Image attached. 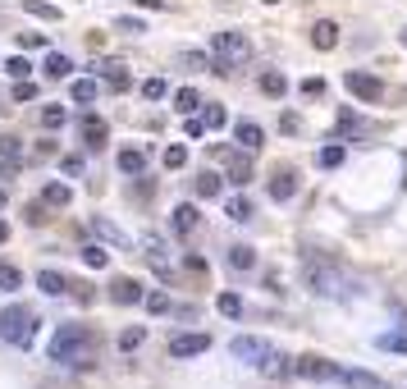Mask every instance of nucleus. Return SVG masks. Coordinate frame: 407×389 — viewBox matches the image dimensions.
Instances as JSON below:
<instances>
[{
    "mask_svg": "<svg viewBox=\"0 0 407 389\" xmlns=\"http://www.w3.org/2000/svg\"><path fill=\"white\" fill-rule=\"evenodd\" d=\"M92 353H97V339H92L83 325H65V330L51 339V362H60V367H88Z\"/></svg>",
    "mask_w": 407,
    "mask_h": 389,
    "instance_id": "1",
    "label": "nucleus"
},
{
    "mask_svg": "<svg viewBox=\"0 0 407 389\" xmlns=\"http://www.w3.org/2000/svg\"><path fill=\"white\" fill-rule=\"evenodd\" d=\"M37 330H42V316H37L33 307H23V302H10V307L0 311V339L14 348H28L37 339Z\"/></svg>",
    "mask_w": 407,
    "mask_h": 389,
    "instance_id": "2",
    "label": "nucleus"
},
{
    "mask_svg": "<svg viewBox=\"0 0 407 389\" xmlns=\"http://www.w3.org/2000/svg\"><path fill=\"white\" fill-rule=\"evenodd\" d=\"M210 56L229 60V65H242V60L252 56V42H247L242 33H215L210 37Z\"/></svg>",
    "mask_w": 407,
    "mask_h": 389,
    "instance_id": "3",
    "label": "nucleus"
},
{
    "mask_svg": "<svg viewBox=\"0 0 407 389\" xmlns=\"http://www.w3.org/2000/svg\"><path fill=\"white\" fill-rule=\"evenodd\" d=\"M142 252H147V266H151L160 279H174V256H169V247H165L160 233H142Z\"/></svg>",
    "mask_w": 407,
    "mask_h": 389,
    "instance_id": "4",
    "label": "nucleus"
},
{
    "mask_svg": "<svg viewBox=\"0 0 407 389\" xmlns=\"http://www.w3.org/2000/svg\"><path fill=\"white\" fill-rule=\"evenodd\" d=\"M339 270H330V266H316V261H307V289L311 293H320V298H339Z\"/></svg>",
    "mask_w": 407,
    "mask_h": 389,
    "instance_id": "5",
    "label": "nucleus"
},
{
    "mask_svg": "<svg viewBox=\"0 0 407 389\" xmlns=\"http://www.w3.org/2000/svg\"><path fill=\"white\" fill-rule=\"evenodd\" d=\"M293 371H297V376H307V380H339V376H343V371L334 367V362H325V357H316V353L297 357V362H293Z\"/></svg>",
    "mask_w": 407,
    "mask_h": 389,
    "instance_id": "6",
    "label": "nucleus"
},
{
    "mask_svg": "<svg viewBox=\"0 0 407 389\" xmlns=\"http://www.w3.org/2000/svg\"><path fill=\"white\" fill-rule=\"evenodd\" d=\"M229 353L238 357V362H247V367H261V357L270 353V344H265V339H247V334H238V339L229 344Z\"/></svg>",
    "mask_w": 407,
    "mask_h": 389,
    "instance_id": "7",
    "label": "nucleus"
},
{
    "mask_svg": "<svg viewBox=\"0 0 407 389\" xmlns=\"http://www.w3.org/2000/svg\"><path fill=\"white\" fill-rule=\"evenodd\" d=\"M261 142H265V133L256 129L252 119H238V124H233V147H238L242 156H256V151H261Z\"/></svg>",
    "mask_w": 407,
    "mask_h": 389,
    "instance_id": "8",
    "label": "nucleus"
},
{
    "mask_svg": "<svg viewBox=\"0 0 407 389\" xmlns=\"http://www.w3.org/2000/svg\"><path fill=\"white\" fill-rule=\"evenodd\" d=\"M206 348H210V334L206 330H192V334H174L169 353H174V357H201Z\"/></svg>",
    "mask_w": 407,
    "mask_h": 389,
    "instance_id": "9",
    "label": "nucleus"
},
{
    "mask_svg": "<svg viewBox=\"0 0 407 389\" xmlns=\"http://www.w3.org/2000/svg\"><path fill=\"white\" fill-rule=\"evenodd\" d=\"M348 92L357 101H380V97H385V83L371 78V74H348Z\"/></svg>",
    "mask_w": 407,
    "mask_h": 389,
    "instance_id": "10",
    "label": "nucleus"
},
{
    "mask_svg": "<svg viewBox=\"0 0 407 389\" xmlns=\"http://www.w3.org/2000/svg\"><path fill=\"white\" fill-rule=\"evenodd\" d=\"M78 133H83V142H88V147H106V133H110V129H106V119H101V115H83Z\"/></svg>",
    "mask_w": 407,
    "mask_h": 389,
    "instance_id": "11",
    "label": "nucleus"
},
{
    "mask_svg": "<svg viewBox=\"0 0 407 389\" xmlns=\"http://www.w3.org/2000/svg\"><path fill=\"white\" fill-rule=\"evenodd\" d=\"M101 83L110 92H128L133 88V78H128V65H119V60H110V65L101 69Z\"/></svg>",
    "mask_w": 407,
    "mask_h": 389,
    "instance_id": "12",
    "label": "nucleus"
},
{
    "mask_svg": "<svg viewBox=\"0 0 407 389\" xmlns=\"http://www.w3.org/2000/svg\"><path fill=\"white\" fill-rule=\"evenodd\" d=\"M288 371H293V362H288V353H279V348H270V353L261 357V376H270V380H284Z\"/></svg>",
    "mask_w": 407,
    "mask_h": 389,
    "instance_id": "13",
    "label": "nucleus"
},
{
    "mask_svg": "<svg viewBox=\"0 0 407 389\" xmlns=\"http://www.w3.org/2000/svg\"><path fill=\"white\" fill-rule=\"evenodd\" d=\"M197 206H174V211H169V229H174V233H183V238H188V233H197Z\"/></svg>",
    "mask_w": 407,
    "mask_h": 389,
    "instance_id": "14",
    "label": "nucleus"
},
{
    "mask_svg": "<svg viewBox=\"0 0 407 389\" xmlns=\"http://www.w3.org/2000/svg\"><path fill=\"white\" fill-rule=\"evenodd\" d=\"M92 233H97V238H106L110 247H133V238H128L124 229H115V224L106 220V215H97V220H92Z\"/></svg>",
    "mask_w": 407,
    "mask_h": 389,
    "instance_id": "15",
    "label": "nucleus"
},
{
    "mask_svg": "<svg viewBox=\"0 0 407 389\" xmlns=\"http://www.w3.org/2000/svg\"><path fill=\"white\" fill-rule=\"evenodd\" d=\"M37 289H42L46 298H65V293L74 289V284H69V279L60 275V270H42V275H37Z\"/></svg>",
    "mask_w": 407,
    "mask_h": 389,
    "instance_id": "16",
    "label": "nucleus"
},
{
    "mask_svg": "<svg viewBox=\"0 0 407 389\" xmlns=\"http://www.w3.org/2000/svg\"><path fill=\"white\" fill-rule=\"evenodd\" d=\"M69 97H74V106H92V101L101 97V83L97 78H74V83H69Z\"/></svg>",
    "mask_w": 407,
    "mask_h": 389,
    "instance_id": "17",
    "label": "nucleus"
},
{
    "mask_svg": "<svg viewBox=\"0 0 407 389\" xmlns=\"http://www.w3.org/2000/svg\"><path fill=\"white\" fill-rule=\"evenodd\" d=\"M110 298L124 302V307H133V302H142V284H138V279H115V284H110Z\"/></svg>",
    "mask_w": 407,
    "mask_h": 389,
    "instance_id": "18",
    "label": "nucleus"
},
{
    "mask_svg": "<svg viewBox=\"0 0 407 389\" xmlns=\"http://www.w3.org/2000/svg\"><path fill=\"white\" fill-rule=\"evenodd\" d=\"M293 192H297V174H293V169H284V174L270 179V197H275V201H288Z\"/></svg>",
    "mask_w": 407,
    "mask_h": 389,
    "instance_id": "19",
    "label": "nucleus"
},
{
    "mask_svg": "<svg viewBox=\"0 0 407 389\" xmlns=\"http://www.w3.org/2000/svg\"><path fill=\"white\" fill-rule=\"evenodd\" d=\"M311 46H316V51H334V46H339V28H334V23H316V28H311Z\"/></svg>",
    "mask_w": 407,
    "mask_h": 389,
    "instance_id": "20",
    "label": "nucleus"
},
{
    "mask_svg": "<svg viewBox=\"0 0 407 389\" xmlns=\"http://www.w3.org/2000/svg\"><path fill=\"white\" fill-rule=\"evenodd\" d=\"M119 169H124V174H142V169H147V151H142V147H124V151H119Z\"/></svg>",
    "mask_w": 407,
    "mask_h": 389,
    "instance_id": "21",
    "label": "nucleus"
},
{
    "mask_svg": "<svg viewBox=\"0 0 407 389\" xmlns=\"http://www.w3.org/2000/svg\"><path fill=\"white\" fill-rule=\"evenodd\" d=\"M343 385H348V389H385V380H380V376H371V371H343Z\"/></svg>",
    "mask_w": 407,
    "mask_h": 389,
    "instance_id": "22",
    "label": "nucleus"
},
{
    "mask_svg": "<svg viewBox=\"0 0 407 389\" xmlns=\"http://www.w3.org/2000/svg\"><path fill=\"white\" fill-rule=\"evenodd\" d=\"M224 261H229V270H252L256 266V252L247 243H238V247H229V256H224Z\"/></svg>",
    "mask_w": 407,
    "mask_h": 389,
    "instance_id": "23",
    "label": "nucleus"
},
{
    "mask_svg": "<svg viewBox=\"0 0 407 389\" xmlns=\"http://www.w3.org/2000/svg\"><path fill=\"white\" fill-rule=\"evenodd\" d=\"M224 160V169H229V183H247L252 179V165L242 160V156H220Z\"/></svg>",
    "mask_w": 407,
    "mask_h": 389,
    "instance_id": "24",
    "label": "nucleus"
},
{
    "mask_svg": "<svg viewBox=\"0 0 407 389\" xmlns=\"http://www.w3.org/2000/svg\"><path fill=\"white\" fill-rule=\"evenodd\" d=\"M224 215H229V220H238V224H247V220H252V201H247V197H229V201H224Z\"/></svg>",
    "mask_w": 407,
    "mask_h": 389,
    "instance_id": "25",
    "label": "nucleus"
},
{
    "mask_svg": "<svg viewBox=\"0 0 407 389\" xmlns=\"http://www.w3.org/2000/svg\"><path fill=\"white\" fill-rule=\"evenodd\" d=\"M178 65L188 74H210V56H201V51H178Z\"/></svg>",
    "mask_w": 407,
    "mask_h": 389,
    "instance_id": "26",
    "label": "nucleus"
},
{
    "mask_svg": "<svg viewBox=\"0 0 407 389\" xmlns=\"http://www.w3.org/2000/svg\"><path fill=\"white\" fill-rule=\"evenodd\" d=\"M261 92H265V97H284V92H288V78L284 74H279V69H270V74H261Z\"/></svg>",
    "mask_w": 407,
    "mask_h": 389,
    "instance_id": "27",
    "label": "nucleus"
},
{
    "mask_svg": "<svg viewBox=\"0 0 407 389\" xmlns=\"http://www.w3.org/2000/svg\"><path fill=\"white\" fill-rule=\"evenodd\" d=\"M69 197H74V192H69V183H46V188H42L46 206H69Z\"/></svg>",
    "mask_w": 407,
    "mask_h": 389,
    "instance_id": "28",
    "label": "nucleus"
},
{
    "mask_svg": "<svg viewBox=\"0 0 407 389\" xmlns=\"http://www.w3.org/2000/svg\"><path fill=\"white\" fill-rule=\"evenodd\" d=\"M142 339H147V325H128V330H119V353L142 348Z\"/></svg>",
    "mask_w": 407,
    "mask_h": 389,
    "instance_id": "29",
    "label": "nucleus"
},
{
    "mask_svg": "<svg viewBox=\"0 0 407 389\" xmlns=\"http://www.w3.org/2000/svg\"><path fill=\"white\" fill-rule=\"evenodd\" d=\"M220 192H224V179H220V174H210V169H206V174L197 179V197H220Z\"/></svg>",
    "mask_w": 407,
    "mask_h": 389,
    "instance_id": "30",
    "label": "nucleus"
},
{
    "mask_svg": "<svg viewBox=\"0 0 407 389\" xmlns=\"http://www.w3.org/2000/svg\"><path fill=\"white\" fill-rule=\"evenodd\" d=\"M69 56H60V51H51V56H46V78H69Z\"/></svg>",
    "mask_w": 407,
    "mask_h": 389,
    "instance_id": "31",
    "label": "nucleus"
},
{
    "mask_svg": "<svg viewBox=\"0 0 407 389\" xmlns=\"http://www.w3.org/2000/svg\"><path fill=\"white\" fill-rule=\"evenodd\" d=\"M23 10L33 14V19H51V23L60 19V10H56V5H46V0H23Z\"/></svg>",
    "mask_w": 407,
    "mask_h": 389,
    "instance_id": "32",
    "label": "nucleus"
},
{
    "mask_svg": "<svg viewBox=\"0 0 407 389\" xmlns=\"http://www.w3.org/2000/svg\"><path fill=\"white\" fill-rule=\"evenodd\" d=\"M23 284V275H19V266H10V261H0V289L5 293H14Z\"/></svg>",
    "mask_w": 407,
    "mask_h": 389,
    "instance_id": "33",
    "label": "nucleus"
},
{
    "mask_svg": "<svg viewBox=\"0 0 407 389\" xmlns=\"http://www.w3.org/2000/svg\"><path fill=\"white\" fill-rule=\"evenodd\" d=\"M316 165H320V169H339V165H343V147H320Z\"/></svg>",
    "mask_w": 407,
    "mask_h": 389,
    "instance_id": "34",
    "label": "nucleus"
},
{
    "mask_svg": "<svg viewBox=\"0 0 407 389\" xmlns=\"http://www.w3.org/2000/svg\"><path fill=\"white\" fill-rule=\"evenodd\" d=\"M201 124H206V129H215V133H220L224 124H229V110H224V106H206V115H201Z\"/></svg>",
    "mask_w": 407,
    "mask_h": 389,
    "instance_id": "35",
    "label": "nucleus"
},
{
    "mask_svg": "<svg viewBox=\"0 0 407 389\" xmlns=\"http://www.w3.org/2000/svg\"><path fill=\"white\" fill-rule=\"evenodd\" d=\"M142 307L151 311V316H165V311H169V293H160V289H156V293H147V298H142Z\"/></svg>",
    "mask_w": 407,
    "mask_h": 389,
    "instance_id": "36",
    "label": "nucleus"
},
{
    "mask_svg": "<svg viewBox=\"0 0 407 389\" xmlns=\"http://www.w3.org/2000/svg\"><path fill=\"white\" fill-rule=\"evenodd\" d=\"M215 307H220V316H242V298H238V293H220Z\"/></svg>",
    "mask_w": 407,
    "mask_h": 389,
    "instance_id": "37",
    "label": "nucleus"
},
{
    "mask_svg": "<svg viewBox=\"0 0 407 389\" xmlns=\"http://www.w3.org/2000/svg\"><path fill=\"white\" fill-rule=\"evenodd\" d=\"M83 261H88L92 270H101L106 261H110V252H106V247H97V243H88V247H83Z\"/></svg>",
    "mask_w": 407,
    "mask_h": 389,
    "instance_id": "38",
    "label": "nucleus"
},
{
    "mask_svg": "<svg viewBox=\"0 0 407 389\" xmlns=\"http://www.w3.org/2000/svg\"><path fill=\"white\" fill-rule=\"evenodd\" d=\"M174 106H178V110H183V115H192V110H197V106H201V97H197V92H192V88H178Z\"/></svg>",
    "mask_w": 407,
    "mask_h": 389,
    "instance_id": "39",
    "label": "nucleus"
},
{
    "mask_svg": "<svg viewBox=\"0 0 407 389\" xmlns=\"http://www.w3.org/2000/svg\"><path fill=\"white\" fill-rule=\"evenodd\" d=\"M65 119H69L65 106H46V110H42V124H46V129H65Z\"/></svg>",
    "mask_w": 407,
    "mask_h": 389,
    "instance_id": "40",
    "label": "nucleus"
},
{
    "mask_svg": "<svg viewBox=\"0 0 407 389\" xmlns=\"http://www.w3.org/2000/svg\"><path fill=\"white\" fill-rule=\"evenodd\" d=\"M188 165V147H165V169H183Z\"/></svg>",
    "mask_w": 407,
    "mask_h": 389,
    "instance_id": "41",
    "label": "nucleus"
},
{
    "mask_svg": "<svg viewBox=\"0 0 407 389\" xmlns=\"http://www.w3.org/2000/svg\"><path fill=\"white\" fill-rule=\"evenodd\" d=\"M165 92H169V88H165V78H147V83H142V97H147V101H160Z\"/></svg>",
    "mask_w": 407,
    "mask_h": 389,
    "instance_id": "42",
    "label": "nucleus"
},
{
    "mask_svg": "<svg viewBox=\"0 0 407 389\" xmlns=\"http://www.w3.org/2000/svg\"><path fill=\"white\" fill-rule=\"evenodd\" d=\"M14 101H37V83L19 78V83H14Z\"/></svg>",
    "mask_w": 407,
    "mask_h": 389,
    "instance_id": "43",
    "label": "nucleus"
},
{
    "mask_svg": "<svg viewBox=\"0 0 407 389\" xmlns=\"http://www.w3.org/2000/svg\"><path fill=\"white\" fill-rule=\"evenodd\" d=\"M115 28H119V33H147V23H142V19H133V14L115 19Z\"/></svg>",
    "mask_w": 407,
    "mask_h": 389,
    "instance_id": "44",
    "label": "nucleus"
},
{
    "mask_svg": "<svg viewBox=\"0 0 407 389\" xmlns=\"http://www.w3.org/2000/svg\"><path fill=\"white\" fill-rule=\"evenodd\" d=\"M19 138H0V156H5V160H19Z\"/></svg>",
    "mask_w": 407,
    "mask_h": 389,
    "instance_id": "45",
    "label": "nucleus"
},
{
    "mask_svg": "<svg viewBox=\"0 0 407 389\" xmlns=\"http://www.w3.org/2000/svg\"><path fill=\"white\" fill-rule=\"evenodd\" d=\"M380 348H398V353H407V334H380Z\"/></svg>",
    "mask_w": 407,
    "mask_h": 389,
    "instance_id": "46",
    "label": "nucleus"
},
{
    "mask_svg": "<svg viewBox=\"0 0 407 389\" xmlns=\"http://www.w3.org/2000/svg\"><path fill=\"white\" fill-rule=\"evenodd\" d=\"M5 69H10L14 78H28V74H33V65H28V60H19V56H14V60H10V65H5Z\"/></svg>",
    "mask_w": 407,
    "mask_h": 389,
    "instance_id": "47",
    "label": "nucleus"
},
{
    "mask_svg": "<svg viewBox=\"0 0 407 389\" xmlns=\"http://www.w3.org/2000/svg\"><path fill=\"white\" fill-rule=\"evenodd\" d=\"M320 92H325V83H320V78H307V83H302V97H320Z\"/></svg>",
    "mask_w": 407,
    "mask_h": 389,
    "instance_id": "48",
    "label": "nucleus"
},
{
    "mask_svg": "<svg viewBox=\"0 0 407 389\" xmlns=\"http://www.w3.org/2000/svg\"><path fill=\"white\" fill-rule=\"evenodd\" d=\"M60 165H65V174H83V160H78V156H65Z\"/></svg>",
    "mask_w": 407,
    "mask_h": 389,
    "instance_id": "49",
    "label": "nucleus"
},
{
    "mask_svg": "<svg viewBox=\"0 0 407 389\" xmlns=\"http://www.w3.org/2000/svg\"><path fill=\"white\" fill-rule=\"evenodd\" d=\"M46 220V211H42V201H37V206H33V201H28V224H42Z\"/></svg>",
    "mask_w": 407,
    "mask_h": 389,
    "instance_id": "50",
    "label": "nucleus"
},
{
    "mask_svg": "<svg viewBox=\"0 0 407 389\" xmlns=\"http://www.w3.org/2000/svg\"><path fill=\"white\" fill-rule=\"evenodd\" d=\"M19 42H23V46H28V51H33V46H46V37H42V33H23V37H19Z\"/></svg>",
    "mask_w": 407,
    "mask_h": 389,
    "instance_id": "51",
    "label": "nucleus"
},
{
    "mask_svg": "<svg viewBox=\"0 0 407 389\" xmlns=\"http://www.w3.org/2000/svg\"><path fill=\"white\" fill-rule=\"evenodd\" d=\"M5 238H10V224H5V220H0V243H5Z\"/></svg>",
    "mask_w": 407,
    "mask_h": 389,
    "instance_id": "52",
    "label": "nucleus"
},
{
    "mask_svg": "<svg viewBox=\"0 0 407 389\" xmlns=\"http://www.w3.org/2000/svg\"><path fill=\"white\" fill-rule=\"evenodd\" d=\"M5 201H10V197H5V188H0V206H5Z\"/></svg>",
    "mask_w": 407,
    "mask_h": 389,
    "instance_id": "53",
    "label": "nucleus"
},
{
    "mask_svg": "<svg viewBox=\"0 0 407 389\" xmlns=\"http://www.w3.org/2000/svg\"><path fill=\"white\" fill-rule=\"evenodd\" d=\"M398 37H403V46H407V28H403V33H398Z\"/></svg>",
    "mask_w": 407,
    "mask_h": 389,
    "instance_id": "54",
    "label": "nucleus"
},
{
    "mask_svg": "<svg viewBox=\"0 0 407 389\" xmlns=\"http://www.w3.org/2000/svg\"><path fill=\"white\" fill-rule=\"evenodd\" d=\"M261 5H279V0H261Z\"/></svg>",
    "mask_w": 407,
    "mask_h": 389,
    "instance_id": "55",
    "label": "nucleus"
}]
</instances>
